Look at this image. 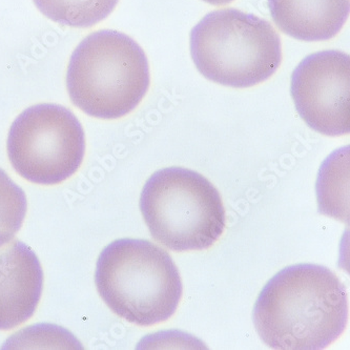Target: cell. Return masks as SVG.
<instances>
[{"mask_svg": "<svg viewBox=\"0 0 350 350\" xmlns=\"http://www.w3.org/2000/svg\"><path fill=\"white\" fill-rule=\"evenodd\" d=\"M253 319L262 341L273 349H325L347 325V293L325 266H288L262 289Z\"/></svg>", "mask_w": 350, "mask_h": 350, "instance_id": "obj_1", "label": "cell"}, {"mask_svg": "<svg viewBox=\"0 0 350 350\" xmlns=\"http://www.w3.org/2000/svg\"><path fill=\"white\" fill-rule=\"evenodd\" d=\"M96 286L117 316L138 326L169 320L181 300V278L169 253L148 240L111 242L99 256Z\"/></svg>", "mask_w": 350, "mask_h": 350, "instance_id": "obj_2", "label": "cell"}, {"mask_svg": "<svg viewBox=\"0 0 350 350\" xmlns=\"http://www.w3.org/2000/svg\"><path fill=\"white\" fill-rule=\"evenodd\" d=\"M150 66L142 46L117 31L89 35L74 51L66 85L85 114L118 119L138 107L150 88Z\"/></svg>", "mask_w": 350, "mask_h": 350, "instance_id": "obj_3", "label": "cell"}, {"mask_svg": "<svg viewBox=\"0 0 350 350\" xmlns=\"http://www.w3.org/2000/svg\"><path fill=\"white\" fill-rule=\"evenodd\" d=\"M191 58L206 79L244 89L271 78L282 60L275 27L236 9L205 15L191 32Z\"/></svg>", "mask_w": 350, "mask_h": 350, "instance_id": "obj_4", "label": "cell"}, {"mask_svg": "<svg viewBox=\"0 0 350 350\" xmlns=\"http://www.w3.org/2000/svg\"><path fill=\"white\" fill-rule=\"evenodd\" d=\"M140 211L152 238L175 252L206 250L226 228L218 189L183 167L152 174L142 189Z\"/></svg>", "mask_w": 350, "mask_h": 350, "instance_id": "obj_5", "label": "cell"}, {"mask_svg": "<svg viewBox=\"0 0 350 350\" xmlns=\"http://www.w3.org/2000/svg\"><path fill=\"white\" fill-rule=\"evenodd\" d=\"M85 150L81 124L62 105L29 107L10 129V161L21 177L37 185H58L73 176L81 165Z\"/></svg>", "mask_w": 350, "mask_h": 350, "instance_id": "obj_6", "label": "cell"}, {"mask_svg": "<svg viewBox=\"0 0 350 350\" xmlns=\"http://www.w3.org/2000/svg\"><path fill=\"white\" fill-rule=\"evenodd\" d=\"M291 93L312 130L332 137L349 133V55L323 51L307 56L293 71Z\"/></svg>", "mask_w": 350, "mask_h": 350, "instance_id": "obj_7", "label": "cell"}, {"mask_svg": "<svg viewBox=\"0 0 350 350\" xmlns=\"http://www.w3.org/2000/svg\"><path fill=\"white\" fill-rule=\"evenodd\" d=\"M44 273L30 247L13 240L0 245V329L25 323L40 301Z\"/></svg>", "mask_w": 350, "mask_h": 350, "instance_id": "obj_8", "label": "cell"}, {"mask_svg": "<svg viewBox=\"0 0 350 350\" xmlns=\"http://www.w3.org/2000/svg\"><path fill=\"white\" fill-rule=\"evenodd\" d=\"M280 30L303 41L334 38L349 15V0H269Z\"/></svg>", "mask_w": 350, "mask_h": 350, "instance_id": "obj_9", "label": "cell"}, {"mask_svg": "<svg viewBox=\"0 0 350 350\" xmlns=\"http://www.w3.org/2000/svg\"><path fill=\"white\" fill-rule=\"evenodd\" d=\"M37 9L54 23L90 27L107 18L119 0H33Z\"/></svg>", "mask_w": 350, "mask_h": 350, "instance_id": "obj_10", "label": "cell"}, {"mask_svg": "<svg viewBox=\"0 0 350 350\" xmlns=\"http://www.w3.org/2000/svg\"><path fill=\"white\" fill-rule=\"evenodd\" d=\"M27 213L23 189L0 170V245L8 243L21 230Z\"/></svg>", "mask_w": 350, "mask_h": 350, "instance_id": "obj_11", "label": "cell"}, {"mask_svg": "<svg viewBox=\"0 0 350 350\" xmlns=\"http://www.w3.org/2000/svg\"><path fill=\"white\" fill-rule=\"evenodd\" d=\"M205 3H211L214 5H226V3H232V0H203Z\"/></svg>", "mask_w": 350, "mask_h": 350, "instance_id": "obj_12", "label": "cell"}]
</instances>
